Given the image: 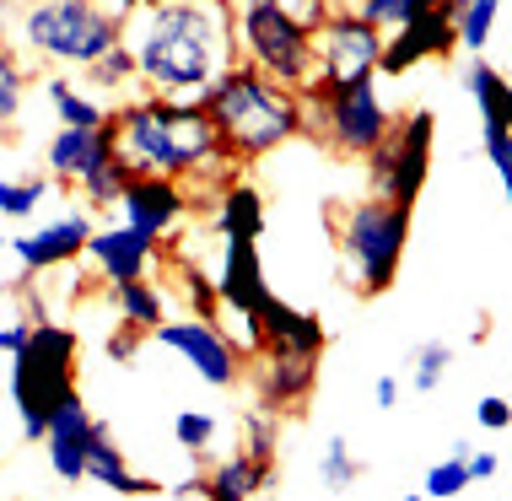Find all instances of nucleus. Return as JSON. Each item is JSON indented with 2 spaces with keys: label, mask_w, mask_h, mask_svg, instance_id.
<instances>
[{
  "label": "nucleus",
  "mask_w": 512,
  "mask_h": 501,
  "mask_svg": "<svg viewBox=\"0 0 512 501\" xmlns=\"http://www.w3.org/2000/svg\"><path fill=\"white\" fill-rule=\"evenodd\" d=\"M124 44L135 49L146 92H162V97H200L238 60L232 54V6L227 0L146 6L124 22Z\"/></svg>",
  "instance_id": "nucleus-1"
},
{
  "label": "nucleus",
  "mask_w": 512,
  "mask_h": 501,
  "mask_svg": "<svg viewBox=\"0 0 512 501\" xmlns=\"http://www.w3.org/2000/svg\"><path fill=\"white\" fill-rule=\"evenodd\" d=\"M205 114H211L221 151L232 162H259L270 151L292 146L297 135H308V103L302 92L270 81L265 71H254L248 60H232L211 87L200 92Z\"/></svg>",
  "instance_id": "nucleus-2"
},
{
  "label": "nucleus",
  "mask_w": 512,
  "mask_h": 501,
  "mask_svg": "<svg viewBox=\"0 0 512 501\" xmlns=\"http://www.w3.org/2000/svg\"><path fill=\"white\" fill-rule=\"evenodd\" d=\"M114 124H119V157L130 162L135 173H162V178L189 184L200 167L227 157L200 97L146 92L141 103H124L114 114Z\"/></svg>",
  "instance_id": "nucleus-3"
},
{
  "label": "nucleus",
  "mask_w": 512,
  "mask_h": 501,
  "mask_svg": "<svg viewBox=\"0 0 512 501\" xmlns=\"http://www.w3.org/2000/svg\"><path fill=\"white\" fill-rule=\"evenodd\" d=\"M335 243L345 259V275L356 281L362 297H383L399 281V264H405V243H410V211L383 194L345 205L335 221Z\"/></svg>",
  "instance_id": "nucleus-4"
},
{
  "label": "nucleus",
  "mask_w": 512,
  "mask_h": 501,
  "mask_svg": "<svg viewBox=\"0 0 512 501\" xmlns=\"http://www.w3.org/2000/svg\"><path fill=\"white\" fill-rule=\"evenodd\" d=\"M76 334L65 324H33L27 345L11 356V399H17V415H22V437L27 442H44L49 431V415L65 394H76Z\"/></svg>",
  "instance_id": "nucleus-5"
},
{
  "label": "nucleus",
  "mask_w": 512,
  "mask_h": 501,
  "mask_svg": "<svg viewBox=\"0 0 512 501\" xmlns=\"http://www.w3.org/2000/svg\"><path fill=\"white\" fill-rule=\"evenodd\" d=\"M308 103V135H318L329 151L340 157H372L383 146V135L394 130V114L383 108L378 76H356V81H308L302 87Z\"/></svg>",
  "instance_id": "nucleus-6"
},
{
  "label": "nucleus",
  "mask_w": 512,
  "mask_h": 501,
  "mask_svg": "<svg viewBox=\"0 0 512 501\" xmlns=\"http://www.w3.org/2000/svg\"><path fill=\"white\" fill-rule=\"evenodd\" d=\"M238 60H248L254 71H265L292 92H302L318 76L313 33L292 17L286 0H243L238 6Z\"/></svg>",
  "instance_id": "nucleus-7"
},
{
  "label": "nucleus",
  "mask_w": 512,
  "mask_h": 501,
  "mask_svg": "<svg viewBox=\"0 0 512 501\" xmlns=\"http://www.w3.org/2000/svg\"><path fill=\"white\" fill-rule=\"evenodd\" d=\"M124 38V27L92 0H33L22 11V44L54 65H98Z\"/></svg>",
  "instance_id": "nucleus-8"
},
{
  "label": "nucleus",
  "mask_w": 512,
  "mask_h": 501,
  "mask_svg": "<svg viewBox=\"0 0 512 501\" xmlns=\"http://www.w3.org/2000/svg\"><path fill=\"white\" fill-rule=\"evenodd\" d=\"M432 135H437L432 108H415V114L394 119V130L383 135V146L367 157L372 194L415 211V200H421V189H426V173H432Z\"/></svg>",
  "instance_id": "nucleus-9"
},
{
  "label": "nucleus",
  "mask_w": 512,
  "mask_h": 501,
  "mask_svg": "<svg viewBox=\"0 0 512 501\" xmlns=\"http://www.w3.org/2000/svg\"><path fill=\"white\" fill-rule=\"evenodd\" d=\"M383 27H372L362 11L335 6L324 17V27L313 33V60H318V81H356V76H378L383 60Z\"/></svg>",
  "instance_id": "nucleus-10"
},
{
  "label": "nucleus",
  "mask_w": 512,
  "mask_h": 501,
  "mask_svg": "<svg viewBox=\"0 0 512 501\" xmlns=\"http://www.w3.org/2000/svg\"><path fill=\"white\" fill-rule=\"evenodd\" d=\"M157 340L168 345V351L184 356L211 388H238V383H243V356H238V345H232V334L221 329V324H200V318H168V324L157 329Z\"/></svg>",
  "instance_id": "nucleus-11"
},
{
  "label": "nucleus",
  "mask_w": 512,
  "mask_h": 501,
  "mask_svg": "<svg viewBox=\"0 0 512 501\" xmlns=\"http://www.w3.org/2000/svg\"><path fill=\"white\" fill-rule=\"evenodd\" d=\"M189 211H195L189 184L162 178V173H135L130 189H124V200H119L124 227H135V232H141V238H151V243H168L173 232L184 227Z\"/></svg>",
  "instance_id": "nucleus-12"
},
{
  "label": "nucleus",
  "mask_w": 512,
  "mask_h": 501,
  "mask_svg": "<svg viewBox=\"0 0 512 501\" xmlns=\"http://www.w3.org/2000/svg\"><path fill=\"white\" fill-rule=\"evenodd\" d=\"M459 54V33H453V17L448 11H415V17L394 22L389 38H383V60H378V76H405L426 60H453Z\"/></svg>",
  "instance_id": "nucleus-13"
},
{
  "label": "nucleus",
  "mask_w": 512,
  "mask_h": 501,
  "mask_svg": "<svg viewBox=\"0 0 512 501\" xmlns=\"http://www.w3.org/2000/svg\"><path fill=\"white\" fill-rule=\"evenodd\" d=\"M259 329V356H324L329 345V329L324 318L308 313V308H292V302H281L275 291H265L259 297V308L248 313Z\"/></svg>",
  "instance_id": "nucleus-14"
},
{
  "label": "nucleus",
  "mask_w": 512,
  "mask_h": 501,
  "mask_svg": "<svg viewBox=\"0 0 512 501\" xmlns=\"http://www.w3.org/2000/svg\"><path fill=\"white\" fill-rule=\"evenodd\" d=\"M103 431H108V421H98V415L81 405V394H65L60 405H54V415H49V431H44L49 469L65 485L87 480V453H92V442H98Z\"/></svg>",
  "instance_id": "nucleus-15"
},
{
  "label": "nucleus",
  "mask_w": 512,
  "mask_h": 501,
  "mask_svg": "<svg viewBox=\"0 0 512 501\" xmlns=\"http://www.w3.org/2000/svg\"><path fill=\"white\" fill-rule=\"evenodd\" d=\"M92 216L87 211H71V216H54L49 227H38V232H22L17 243H11V254H17V264L27 275H49V270H65L71 259L87 254V243H92Z\"/></svg>",
  "instance_id": "nucleus-16"
},
{
  "label": "nucleus",
  "mask_w": 512,
  "mask_h": 501,
  "mask_svg": "<svg viewBox=\"0 0 512 501\" xmlns=\"http://www.w3.org/2000/svg\"><path fill=\"white\" fill-rule=\"evenodd\" d=\"M114 151H119V124H114V114H108L103 124H60V135H54L49 151H44V167H49L54 184H76L87 167L108 162Z\"/></svg>",
  "instance_id": "nucleus-17"
},
{
  "label": "nucleus",
  "mask_w": 512,
  "mask_h": 501,
  "mask_svg": "<svg viewBox=\"0 0 512 501\" xmlns=\"http://www.w3.org/2000/svg\"><path fill=\"white\" fill-rule=\"evenodd\" d=\"M87 259H92V270H98L108 286L146 281L151 264H157V243L141 238L135 227H124V221H119V227H98V232H92Z\"/></svg>",
  "instance_id": "nucleus-18"
},
{
  "label": "nucleus",
  "mask_w": 512,
  "mask_h": 501,
  "mask_svg": "<svg viewBox=\"0 0 512 501\" xmlns=\"http://www.w3.org/2000/svg\"><path fill=\"white\" fill-rule=\"evenodd\" d=\"M318 388V361L313 356H265V372H259V410L270 415H297L313 405Z\"/></svg>",
  "instance_id": "nucleus-19"
},
{
  "label": "nucleus",
  "mask_w": 512,
  "mask_h": 501,
  "mask_svg": "<svg viewBox=\"0 0 512 501\" xmlns=\"http://www.w3.org/2000/svg\"><path fill=\"white\" fill-rule=\"evenodd\" d=\"M216 291H221V308L248 318L265 297V264H259V243H227L221 254V275H216Z\"/></svg>",
  "instance_id": "nucleus-20"
},
{
  "label": "nucleus",
  "mask_w": 512,
  "mask_h": 501,
  "mask_svg": "<svg viewBox=\"0 0 512 501\" xmlns=\"http://www.w3.org/2000/svg\"><path fill=\"white\" fill-rule=\"evenodd\" d=\"M275 485V464H259V458H248L243 448L232 458H221V464L200 469V501H254L265 496Z\"/></svg>",
  "instance_id": "nucleus-21"
},
{
  "label": "nucleus",
  "mask_w": 512,
  "mask_h": 501,
  "mask_svg": "<svg viewBox=\"0 0 512 501\" xmlns=\"http://www.w3.org/2000/svg\"><path fill=\"white\" fill-rule=\"evenodd\" d=\"M216 232L227 243H259L265 238V194H259L254 184H232L216 194Z\"/></svg>",
  "instance_id": "nucleus-22"
},
{
  "label": "nucleus",
  "mask_w": 512,
  "mask_h": 501,
  "mask_svg": "<svg viewBox=\"0 0 512 501\" xmlns=\"http://www.w3.org/2000/svg\"><path fill=\"white\" fill-rule=\"evenodd\" d=\"M464 87H469V97L480 103V124H486V135H512V81L496 71L486 54H475Z\"/></svg>",
  "instance_id": "nucleus-23"
},
{
  "label": "nucleus",
  "mask_w": 512,
  "mask_h": 501,
  "mask_svg": "<svg viewBox=\"0 0 512 501\" xmlns=\"http://www.w3.org/2000/svg\"><path fill=\"white\" fill-rule=\"evenodd\" d=\"M87 480H98V485H108L114 496H157L162 485L157 480H146V475H135L130 464H124V453L114 448V437H103L92 442V453H87Z\"/></svg>",
  "instance_id": "nucleus-24"
},
{
  "label": "nucleus",
  "mask_w": 512,
  "mask_h": 501,
  "mask_svg": "<svg viewBox=\"0 0 512 501\" xmlns=\"http://www.w3.org/2000/svg\"><path fill=\"white\" fill-rule=\"evenodd\" d=\"M114 297V313H119V324H130V329H141V334H157L162 324H168V297H162L151 281H124L108 291Z\"/></svg>",
  "instance_id": "nucleus-25"
},
{
  "label": "nucleus",
  "mask_w": 512,
  "mask_h": 501,
  "mask_svg": "<svg viewBox=\"0 0 512 501\" xmlns=\"http://www.w3.org/2000/svg\"><path fill=\"white\" fill-rule=\"evenodd\" d=\"M442 11L453 17V33H459V49L480 54L496 33V17H502V0H442Z\"/></svg>",
  "instance_id": "nucleus-26"
},
{
  "label": "nucleus",
  "mask_w": 512,
  "mask_h": 501,
  "mask_svg": "<svg viewBox=\"0 0 512 501\" xmlns=\"http://www.w3.org/2000/svg\"><path fill=\"white\" fill-rule=\"evenodd\" d=\"M130 178H135V167L119 157H108V162H98V167H87V173L76 178V189H81V200L92 205V211H114V205L124 200V189H130Z\"/></svg>",
  "instance_id": "nucleus-27"
},
{
  "label": "nucleus",
  "mask_w": 512,
  "mask_h": 501,
  "mask_svg": "<svg viewBox=\"0 0 512 501\" xmlns=\"http://www.w3.org/2000/svg\"><path fill=\"white\" fill-rule=\"evenodd\" d=\"M27 87H33V76L17 60V49L0 44V135H11V124H17L22 103H27Z\"/></svg>",
  "instance_id": "nucleus-28"
},
{
  "label": "nucleus",
  "mask_w": 512,
  "mask_h": 501,
  "mask_svg": "<svg viewBox=\"0 0 512 501\" xmlns=\"http://www.w3.org/2000/svg\"><path fill=\"white\" fill-rule=\"evenodd\" d=\"M44 92H49V103H54V119L60 124H103V103H92V97H81L65 76H49L44 81Z\"/></svg>",
  "instance_id": "nucleus-29"
},
{
  "label": "nucleus",
  "mask_w": 512,
  "mask_h": 501,
  "mask_svg": "<svg viewBox=\"0 0 512 501\" xmlns=\"http://www.w3.org/2000/svg\"><path fill=\"white\" fill-rule=\"evenodd\" d=\"M318 480H324V491H351L356 480H362V464H356V453H351V442L345 437H329L324 442V464H318Z\"/></svg>",
  "instance_id": "nucleus-30"
},
{
  "label": "nucleus",
  "mask_w": 512,
  "mask_h": 501,
  "mask_svg": "<svg viewBox=\"0 0 512 501\" xmlns=\"http://www.w3.org/2000/svg\"><path fill=\"white\" fill-rule=\"evenodd\" d=\"M49 184H54L49 173H38V178H6V184H0V216H11V221L33 216L38 205H44Z\"/></svg>",
  "instance_id": "nucleus-31"
},
{
  "label": "nucleus",
  "mask_w": 512,
  "mask_h": 501,
  "mask_svg": "<svg viewBox=\"0 0 512 501\" xmlns=\"http://www.w3.org/2000/svg\"><path fill=\"white\" fill-rule=\"evenodd\" d=\"M135 76H141V65H135V49L124 44V38H119V44L103 54L98 65H87V81H92V87H103V92H119V87H130Z\"/></svg>",
  "instance_id": "nucleus-32"
},
{
  "label": "nucleus",
  "mask_w": 512,
  "mask_h": 501,
  "mask_svg": "<svg viewBox=\"0 0 512 501\" xmlns=\"http://www.w3.org/2000/svg\"><path fill=\"white\" fill-rule=\"evenodd\" d=\"M275 448H281V415L248 410L243 415V453L259 458V464H275Z\"/></svg>",
  "instance_id": "nucleus-33"
},
{
  "label": "nucleus",
  "mask_w": 512,
  "mask_h": 501,
  "mask_svg": "<svg viewBox=\"0 0 512 501\" xmlns=\"http://www.w3.org/2000/svg\"><path fill=\"white\" fill-rule=\"evenodd\" d=\"M178 281H184L189 302H195V318H200V324H221V291H216L211 275L195 270L189 259H178Z\"/></svg>",
  "instance_id": "nucleus-34"
},
{
  "label": "nucleus",
  "mask_w": 512,
  "mask_h": 501,
  "mask_svg": "<svg viewBox=\"0 0 512 501\" xmlns=\"http://www.w3.org/2000/svg\"><path fill=\"white\" fill-rule=\"evenodd\" d=\"M469 485H475V480H469L464 458H453V453H448L442 464H432V469H426V480H421V496H426V501H453V496H464Z\"/></svg>",
  "instance_id": "nucleus-35"
},
{
  "label": "nucleus",
  "mask_w": 512,
  "mask_h": 501,
  "mask_svg": "<svg viewBox=\"0 0 512 501\" xmlns=\"http://www.w3.org/2000/svg\"><path fill=\"white\" fill-rule=\"evenodd\" d=\"M453 367V351L442 340H432V345H421L415 351V367H410V388L415 394H437V383H442V372Z\"/></svg>",
  "instance_id": "nucleus-36"
},
{
  "label": "nucleus",
  "mask_w": 512,
  "mask_h": 501,
  "mask_svg": "<svg viewBox=\"0 0 512 501\" xmlns=\"http://www.w3.org/2000/svg\"><path fill=\"white\" fill-rule=\"evenodd\" d=\"M173 437H178V448H184V453H195V458H200V453L216 442V421H211L205 410H178Z\"/></svg>",
  "instance_id": "nucleus-37"
},
{
  "label": "nucleus",
  "mask_w": 512,
  "mask_h": 501,
  "mask_svg": "<svg viewBox=\"0 0 512 501\" xmlns=\"http://www.w3.org/2000/svg\"><path fill=\"white\" fill-rule=\"evenodd\" d=\"M141 345H146V334H141V329H130V324H119L114 334H108V345H103V356H108V361H119V367H124V361H135V356H141Z\"/></svg>",
  "instance_id": "nucleus-38"
},
{
  "label": "nucleus",
  "mask_w": 512,
  "mask_h": 501,
  "mask_svg": "<svg viewBox=\"0 0 512 501\" xmlns=\"http://www.w3.org/2000/svg\"><path fill=\"white\" fill-rule=\"evenodd\" d=\"M480 146H486L496 178H502V189H507V200H512V135H480Z\"/></svg>",
  "instance_id": "nucleus-39"
},
{
  "label": "nucleus",
  "mask_w": 512,
  "mask_h": 501,
  "mask_svg": "<svg viewBox=\"0 0 512 501\" xmlns=\"http://www.w3.org/2000/svg\"><path fill=\"white\" fill-rule=\"evenodd\" d=\"M475 426H486V431H507V426H512V405H507L502 394H486V399L475 405Z\"/></svg>",
  "instance_id": "nucleus-40"
},
{
  "label": "nucleus",
  "mask_w": 512,
  "mask_h": 501,
  "mask_svg": "<svg viewBox=\"0 0 512 501\" xmlns=\"http://www.w3.org/2000/svg\"><path fill=\"white\" fill-rule=\"evenodd\" d=\"M356 11H362L372 27H383V33H389V27L405 17V11H399V0H356Z\"/></svg>",
  "instance_id": "nucleus-41"
},
{
  "label": "nucleus",
  "mask_w": 512,
  "mask_h": 501,
  "mask_svg": "<svg viewBox=\"0 0 512 501\" xmlns=\"http://www.w3.org/2000/svg\"><path fill=\"white\" fill-rule=\"evenodd\" d=\"M399 399H405V383H399L394 372H383V378L372 383V405H378V410H394Z\"/></svg>",
  "instance_id": "nucleus-42"
},
{
  "label": "nucleus",
  "mask_w": 512,
  "mask_h": 501,
  "mask_svg": "<svg viewBox=\"0 0 512 501\" xmlns=\"http://www.w3.org/2000/svg\"><path fill=\"white\" fill-rule=\"evenodd\" d=\"M464 469H469V480H480V485H486V480H496L502 458H496V453H469V458H464Z\"/></svg>",
  "instance_id": "nucleus-43"
},
{
  "label": "nucleus",
  "mask_w": 512,
  "mask_h": 501,
  "mask_svg": "<svg viewBox=\"0 0 512 501\" xmlns=\"http://www.w3.org/2000/svg\"><path fill=\"white\" fill-rule=\"evenodd\" d=\"M27 334H33V324H27V318H17V324H6V329H0V356H17L22 345H27Z\"/></svg>",
  "instance_id": "nucleus-44"
},
{
  "label": "nucleus",
  "mask_w": 512,
  "mask_h": 501,
  "mask_svg": "<svg viewBox=\"0 0 512 501\" xmlns=\"http://www.w3.org/2000/svg\"><path fill=\"white\" fill-rule=\"evenodd\" d=\"M92 6H103V11H108V17H114V22L124 27V22H130V17H135V11H141V0H92Z\"/></svg>",
  "instance_id": "nucleus-45"
},
{
  "label": "nucleus",
  "mask_w": 512,
  "mask_h": 501,
  "mask_svg": "<svg viewBox=\"0 0 512 501\" xmlns=\"http://www.w3.org/2000/svg\"><path fill=\"white\" fill-rule=\"evenodd\" d=\"M442 6V0H399V11H405V17H415V11H437ZM405 17H399V22H405Z\"/></svg>",
  "instance_id": "nucleus-46"
},
{
  "label": "nucleus",
  "mask_w": 512,
  "mask_h": 501,
  "mask_svg": "<svg viewBox=\"0 0 512 501\" xmlns=\"http://www.w3.org/2000/svg\"><path fill=\"white\" fill-rule=\"evenodd\" d=\"M146 6H173V0H141V11H146Z\"/></svg>",
  "instance_id": "nucleus-47"
},
{
  "label": "nucleus",
  "mask_w": 512,
  "mask_h": 501,
  "mask_svg": "<svg viewBox=\"0 0 512 501\" xmlns=\"http://www.w3.org/2000/svg\"><path fill=\"white\" fill-rule=\"evenodd\" d=\"M399 501H426V496H421V491H410V496H399Z\"/></svg>",
  "instance_id": "nucleus-48"
},
{
  "label": "nucleus",
  "mask_w": 512,
  "mask_h": 501,
  "mask_svg": "<svg viewBox=\"0 0 512 501\" xmlns=\"http://www.w3.org/2000/svg\"><path fill=\"white\" fill-rule=\"evenodd\" d=\"M0 254H6V243H0Z\"/></svg>",
  "instance_id": "nucleus-49"
},
{
  "label": "nucleus",
  "mask_w": 512,
  "mask_h": 501,
  "mask_svg": "<svg viewBox=\"0 0 512 501\" xmlns=\"http://www.w3.org/2000/svg\"><path fill=\"white\" fill-rule=\"evenodd\" d=\"M22 6H33V0H22Z\"/></svg>",
  "instance_id": "nucleus-50"
}]
</instances>
